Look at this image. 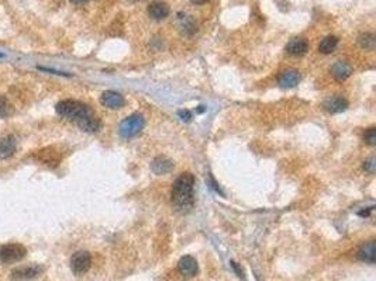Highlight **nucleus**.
<instances>
[{
    "instance_id": "6",
    "label": "nucleus",
    "mask_w": 376,
    "mask_h": 281,
    "mask_svg": "<svg viewBox=\"0 0 376 281\" xmlns=\"http://www.w3.org/2000/svg\"><path fill=\"white\" fill-rule=\"evenodd\" d=\"M100 103L103 107H107L110 110H118L126 104V100L120 93L113 92V90H107L100 96Z\"/></svg>"
},
{
    "instance_id": "2",
    "label": "nucleus",
    "mask_w": 376,
    "mask_h": 281,
    "mask_svg": "<svg viewBox=\"0 0 376 281\" xmlns=\"http://www.w3.org/2000/svg\"><path fill=\"white\" fill-rule=\"evenodd\" d=\"M55 110L61 117L75 121V123L79 118H82L83 116H86L92 111L88 105L83 104L81 101H77V100H62L55 105Z\"/></svg>"
},
{
    "instance_id": "26",
    "label": "nucleus",
    "mask_w": 376,
    "mask_h": 281,
    "mask_svg": "<svg viewBox=\"0 0 376 281\" xmlns=\"http://www.w3.org/2000/svg\"><path fill=\"white\" fill-rule=\"evenodd\" d=\"M88 0H72V3H75V5H78V6H81V5H83V3H86Z\"/></svg>"
},
{
    "instance_id": "24",
    "label": "nucleus",
    "mask_w": 376,
    "mask_h": 281,
    "mask_svg": "<svg viewBox=\"0 0 376 281\" xmlns=\"http://www.w3.org/2000/svg\"><path fill=\"white\" fill-rule=\"evenodd\" d=\"M364 169L366 170V172H369V173H373V172H375V159L373 158L368 159V160L364 163Z\"/></svg>"
},
{
    "instance_id": "5",
    "label": "nucleus",
    "mask_w": 376,
    "mask_h": 281,
    "mask_svg": "<svg viewBox=\"0 0 376 281\" xmlns=\"http://www.w3.org/2000/svg\"><path fill=\"white\" fill-rule=\"evenodd\" d=\"M90 264H92L90 253L85 252V250L77 252L71 258V269L77 275L85 274L90 269Z\"/></svg>"
},
{
    "instance_id": "3",
    "label": "nucleus",
    "mask_w": 376,
    "mask_h": 281,
    "mask_svg": "<svg viewBox=\"0 0 376 281\" xmlns=\"http://www.w3.org/2000/svg\"><path fill=\"white\" fill-rule=\"evenodd\" d=\"M27 255V249L20 243H9L0 247V262L6 264L17 263Z\"/></svg>"
},
{
    "instance_id": "15",
    "label": "nucleus",
    "mask_w": 376,
    "mask_h": 281,
    "mask_svg": "<svg viewBox=\"0 0 376 281\" xmlns=\"http://www.w3.org/2000/svg\"><path fill=\"white\" fill-rule=\"evenodd\" d=\"M351 73H353V66L345 61H338L331 66V75L337 80H345L347 77L351 76Z\"/></svg>"
},
{
    "instance_id": "18",
    "label": "nucleus",
    "mask_w": 376,
    "mask_h": 281,
    "mask_svg": "<svg viewBox=\"0 0 376 281\" xmlns=\"http://www.w3.org/2000/svg\"><path fill=\"white\" fill-rule=\"evenodd\" d=\"M153 172L155 175H166L170 170L173 169V163L172 160L166 158H157L153 162Z\"/></svg>"
},
{
    "instance_id": "1",
    "label": "nucleus",
    "mask_w": 376,
    "mask_h": 281,
    "mask_svg": "<svg viewBox=\"0 0 376 281\" xmlns=\"http://www.w3.org/2000/svg\"><path fill=\"white\" fill-rule=\"evenodd\" d=\"M194 177L192 173H182L172 187V203L179 211H188L193 205Z\"/></svg>"
},
{
    "instance_id": "19",
    "label": "nucleus",
    "mask_w": 376,
    "mask_h": 281,
    "mask_svg": "<svg viewBox=\"0 0 376 281\" xmlns=\"http://www.w3.org/2000/svg\"><path fill=\"white\" fill-rule=\"evenodd\" d=\"M337 45H338V38L334 37V35H329V37H325V38L321 40L320 45H318V51L327 55V53L334 52Z\"/></svg>"
},
{
    "instance_id": "23",
    "label": "nucleus",
    "mask_w": 376,
    "mask_h": 281,
    "mask_svg": "<svg viewBox=\"0 0 376 281\" xmlns=\"http://www.w3.org/2000/svg\"><path fill=\"white\" fill-rule=\"evenodd\" d=\"M365 142L370 145V147H373L376 144V128L375 127H370L366 132H365V136H364Z\"/></svg>"
},
{
    "instance_id": "16",
    "label": "nucleus",
    "mask_w": 376,
    "mask_h": 281,
    "mask_svg": "<svg viewBox=\"0 0 376 281\" xmlns=\"http://www.w3.org/2000/svg\"><path fill=\"white\" fill-rule=\"evenodd\" d=\"M300 82V73L297 70H285L283 73H281V76L278 79V83L285 89H292L294 86H297V83Z\"/></svg>"
},
{
    "instance_id": "9",
    "label": "nucleus",
    "mask_w": 376,
    "mask_h": 281,
    "mask_svg": "<svg viewBox=\"0 0 376 281\" xmlns=\"http://www.w3.org/2000/svg\"><path fill=\"white\" fill-rule=\"evenodd\" d=\"M77 125L81 129H83L85 132H97L102 128V123L100 120L93 114V111H90L86 116H83L82 118H79L77 121Z\"/></svg>"
},
{
    "instance_id": "4",
    "label": "nucleus",
    "mask_w": 376,
    "mask_h": 281,
    "mask_svg": "<svg viewBox=\"0 0 376 281\" xmlns=\"http://www.w3.org/2000/svg\"><path fill=\"white\" fill-rule=\"evenodd\" d=\"M144 124L145 123H144V118H142L141 114H133L120 124L118 132L123 138H133L141 132L142 128H144Z\"/></svg>"
},
{
    "instance_id": "7",
    "label": "nucleus",
    "mask_w": 376,
    "mask_h": 281,
    "mask_svg": "<svg viewBox=\"0 0 376 281\" xmlns=\"http://www.w3.org/2000/svg\"><path fill=\"white\" fill-rule=\"evenodd\" d=\"M42 273L41 266H24V267H17L12 271V278L13 280L24 281V280H31V278H36Z\"/></svg>"
},
{
    "instance_id": "20",
    "label": "nucleus",
    "mask_w": 376,
    "mask_h": 281,
    "mask_svg": "<svg viewBox=\"0 0 376 281\" xmlns=\"http://www.w3.org/2000/svg\"><path fill=\"white\" fill-rule=\"evenodd\" d=\"M14 113L13 104L9 101L6 96L0 94V120H7L10 118Z\"/></svg>"
},
{
    "instance_id": "25",
    "label": "nucleus",
    "mask_w": 376,
    "mask_h": 281,
    "mask_svg": "<svg viewBox=\"0 0 376 281\" xmlns=\"http://www.w3.org/2000/svg\"><path fill=\"white\" fill-rule=\"evenodd\" d=\"M178 114H179V117L182 118L183 121H189V120L192 118V114H190L188 110H186V111H179Z\"/></svg>"
},
{
    "instance_id": "8",
    "label": "nucleus",
    "mask_w": 376,
    "mask_h": 281,
    "mask_svg": "<svg viewBox=\"0 0 376 281\" xmlns=\"http://www.w3.org/2000/svg\"><path fill=\"white\" fill-rule=\"evenodd\" d=\"M177 25L181 34L186 35V37H192L197 30V25L194 23V20L189 14L185 13H178L177 16Z\"/></svg>"
},
{
    "instance_id": "14",
    "label": "nucleus",
    "mask_w": 376,
    "mask_h": 281,
    "mask_svg": "<svg viewBox=\"0 0 376 281\" xmlns=\"http://www.w3.org/2000/svg\"><path fill=\"white\" fill-rule=\"evenodd\" d=\"M17 149V142L13 136H6L0 139V160L12 158Z\"/></svg>"
},
{
    "instance_id": "11",
    "label": "nucleus",
    "mask_w": 376,
    "mask_h": 281,
    "mask_svg": "<svg viewBox=\"0 0 376 281\" xmlns=\"http://www.w3.org/2000/svg\"><path fill=\"white\" fill-rule=\"evenodd\" d=\"M178 269H179V273L185 277H194L199 271V266H197V262L194 258L183 256L178 263Z\"/></svg>"
},
{
    "instance_id": "28",
    "label": "nucleus",
    "mask_w": 376,
    "mask_h": 281,
    "mask_svg": "<svg viewBox=\"0 0 376 281\" xmlns=\"http://www.w3.org/2000/svg\"><path fill=\"white\" fill-rule=\"evenodd\" d=\"M3 57H5V55H3V53H0V58H3Z\"/></svg>"
},
{
    "instance_id": "17",
    "label": "nucleus",
    "mask_w": 376,
    "mask_h": 281,
    "mask_svg": "<svg viewBox=\"0 0 376 281\" xmlns=\"http://www.w3.org/2000/svg\"><path fill=\"white\" fill-rule=\"evenodd\" d=\"M309 49V44L306 40L303 38H293L290 40L286 47V51H288L289 55H293V57H302L305 55Z\"/></svg>"
},
{
    "instance_id": "27",
    "label": "nucleus",
    "mask_w": 376,
    "mask_h": 281,
    "mask_svg": "<svg viewBox=\"0 0 376 281\" xmlns=\"http://www.w3.org/2000/svg\"><path fill=\"white\" fill-rule=\"evenodd\" d=\"M193 5H203V3H206L207 0H190Z\"/></svg>"
},
{
    "instance_id": "22",
    "label": "nucleus",
    "mask_w": 376,
    "mask_h": 281,
    "mask_svg": "<svg viewBox=\"0 0 376 281\" xmlns=\"http://www.w3.org/2000/svg\"><path fill=\"white\" fill-rule=\"evenodd\" d=\"M358 42L361 47L364 49H369L372 51L375 48V35L370 34V33H365L358 38Z\"/></svg>"
},
{
    "instance_id": "13",
    "label": "nucleus",
    "mask_w": 376,
    "mask_h": 281,
    "mask_svg": "<svg viewBox=\"0 0 376 281\" xmlns=\"http://www.w3.org/2000/svg\"><path fill=\"white\" fill-rule=\"evenodd\" d=\"M348 101L341 96H333L324 101V108L329 113L337 114V113H342L344 110H347Z\"/></svg>"
},
{
    "instance_id": "10",
    "label": "nucleus",
    "mask_w": 376,
    "mask_h": 281,
    "mask_svg": "<svg viewBox=\"0 0 376 281\" xmlns=\"http://www.w3.org/2000/svg\"><path fill=\"white\" fill-rule=\"evenodd\" d=\"M169 12V6L165 2H162V0H155V2H153L148 6V14H149V17L153 18V20H157V21L168 17Z\"/></svg>"
},
{
    "instance_id": "21",
    "label": "nucleus",
    "mask_w": 376,
    "mask_h": 281,
    "mask_svg": "<svg viewBox=\"0 0 376 281\" xmlns=\"http://www.w3.org/2000/svg\"><path fill=\"white\" fill-rule=\"evenodd\" d=\"M37 158L40 159V162H42L44 164H58V159H57V153L55 152H49V149H42L38 153Z\"/></svg>"
},
{
    "instance_id": "12",
    "label": "nucleus",
    "mask_w": 376,
    "mask_h": 281,
    "mask_svg": "<svg viewBox=\"0 0 376 281\" xmlns=\"http://www.w3.org/2000/svg\"><path fill=\"white\" fill-rule=\"evenodd\" d=\"M358 259L361 262L365 263L375 264L376 260V243L375 240H369L364 245L361 246V249L358 250Z\"/></svg>"
}]
</instances>
